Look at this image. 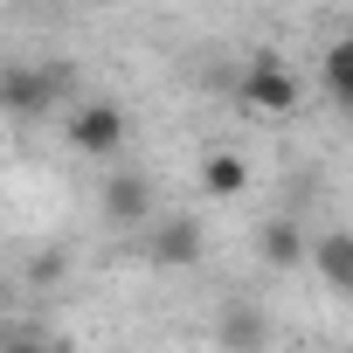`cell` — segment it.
I'll list each match as a JSON object with an SVG mask.
<instances>
[{"mask_svg": "<svg viewBox=\"0 0 353 353\" xmlns=\"http://www.w3.org/2000/svg\"><path fill=\"white\" fill-rule=\"evenodd\" d=\"M70 63H8L0 70V111L14 125H35L42 111H56V97H70Z\"/></svg>", "mask_w": 353, "mask_h": 353, "instance_id": "1", "label": "cell"}, {"mask_svg": "<svg viewBox=\"0 0 353 353\" xmlns=\"http://www.w3.org/2000/svg\"><path fill=\"white\" fill-rule=\"evenodd\" d=\"M243 104H250L256 118H298L305 90H298V77H291L270 49H256V56H250V70H243Z\"/></svg>", "mask_w": 353, "mask_h": 353, "instance_id": "2", "label": "cell"}, {"mask_svg": "<svg viewBox=\"0 0 353 353\" xmlns=\"http://www.w3.org/2000/svg\"><path fill=\"white\" fill-rule=\"evenodd\" d=\"M97 208H104L111 229H145L152 222V181L132 173V166H111L104 181H97Z\"/></svg>", "mask_w": 353, "mask_h": 353, "instance_id": "3", "label": "cell"}, {"mask_svg": "<svg viewBox=\"0 0 353 353\" xmlns=\"http://www.w3.org/2000/svg\"><path fill=\"white\" fill-rule=\"evenodd\" d=\"M70 145H77L83 159H118V145H125V111H118L111 97L77 104V111H70Z\"/></svg>", "mask_w": 353, "mask_h": 353, "instance_id": "4", "label": "cell"}, {"mask_svg": "<svg viewBox=\"0 0 353 353\" xmlns=\"http://www.w3.org/2000/svg\"><path fill=\"white\" fill-rule=\"evenodd\" d=\"M145 256H152V270H194L208 256V229L194 215H166V222H152Z\"/></svg>", "mask_w": 353, "mask_h": 353, "instance_id": "5", "label": "cell"}, {"mask_svg": "<svg viewBox=\"0 0 353 353\" xmlns=\"http://www.w3.org/2000/svg\"><path fill=\"white\" fill-rule=\"evenodd\" d=\"M215 346H222V353H263V346H270V312L250 305V298H229V305L215 312Z\"/></svg>", "mask_w": 353, "mask_h": 353, "instance_id": "6", "label": "cell"}, {"mask_svg": "<svg viewBox=\"0 0 353 353\" xmlns=\"http://www.w3.org/2000/svg\"><path fill=\"white\" fill-rule=\"evenodd\" d=\"M312 270L332 298H353V229H325L312 236Z\"/></svg>", "mask_w": 353, "mask_h": 353, "instance_id": "7", "label": "cell"}, {"mask_svg": "<svg viewBox=\"0 0 353 353\" xmlns=\"http://www.w3.org/2000/svg\"><path fill=\"white\" fill-rule=\"evenodd\" d=\"M256 256H263L270 270H298V263H312V243H305V229H298L291 215H270V222L256 229Z\"/></svg>", "mask_w": 353, "mask_h": 353, "instance_id": "8", "label": "cell"}, {"mask_svg": "<svg viewBox=\"0 0 353 353\" xmlns=\"http://www.w3.org/2000/svg\"><path fill=\"white\" fill-rule=\"evenodd\" d=\"M243 188H250V159H243V152H229V145H222V152H208V159H201V194L236 201Z\"/></svg>", "mask_w": 353, "mask_h": 353, "instance_id": "9", "label": "cell"}, {"mask_svg": "<svg viewBox=\"0 0 353 353\" xmlns=\"http://www.w3.org/2000/svg\"><path fill=\"white\" fill-rule=\"evenodd\" d=\"M319 83H325V97H332L339 111H353V35L325 42V56H319Z\"/></svg>", "mask_w": 353, "mask_h": 353, "instance_id": "10", "label": "cell"}, {"mask_svg": "<svg viewBox=\"0 0 353 353\" xmlns=\"http://www.w3.org/2000/svg\"><path fill=\"white\" fill-rule=\"evenodd\" d=\"M0 353H49L35 332H8V346H0Z\"/></svg>", "mask_w": 353, "mask_h": 353, "instance_id": "11", "label": "cell"}]
</instances>
